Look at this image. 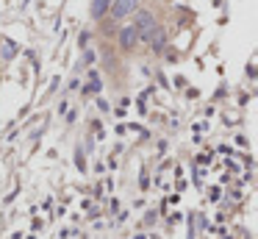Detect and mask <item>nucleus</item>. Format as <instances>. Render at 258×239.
I'll return each mask as SVG.
<instances>
[{
    "label": "nucleus",
    "instance_id": "7ed1b4c3",
    "mask_svg": "<svg viewBox=\"0 0 258 239\" xmlns=\"http://www.w3.org/2000/svg\"><path fill=\"white\" fill-rule=\"evenodd\" d=\"M136 39H139V34H136V28H133V25H130V28H122V34H120L122 48H133V45H136Z\"/></svg>",
    "mask_w": 258,
    "mask_h": 239
},
{
    "label": "nucleus",
    "instance_id": "39448f33",
    "mask_svg": "<svg viewBox=\"0 0 258 239\" xmlns=\"http://www.w3.org/2000/svg\"><path fill=\"white\" fill-rule=\"evenodd\" d=\"M108 6H111V0H92V14L103 17L106 11H108Z\"/></svg>",
    "mask_w": 258,
    "mask_h": 239
},
{
    "label": "nucleus",
    "instance_id": "20e7f679",
    "mask_svg": "<svg viewBox=\"0 0 258 239\" xmlns=\"http://www.w3.org/2000/svg\"><path fill=\"white\" fill-rule=\"evenodd\" d=\"M150 39V45H153V50H164V39H167V34H164V28H153V34L147 36Z\"/></svg>",
    "mask_w": 258,
    "mask_h": 239
},
{
    "label": "nucleus",
    "instance_id": "f257e3e1",
    "mask_svg": "<svg viewBox=\"0 0 258 239\" xmlns=\"http://www.w3.org/2000/svg\"><path fill=\"white\" fill-rule=\"evenodd\" d=\"M136 34L142 36V39H147V36L153 34V28H155V20H153V14L150 11H139L136 14Z\"/></svg>",
    "mask_w": 258,
    "mask_h": 239
},
{
    "label": "nucleus",
    "instance_id": "f03ea898",
    "mask_svg": "<svg viewBox=\"0 0 258 239\" xmlns=\"http://www.w3.org/2000/svg\"><path fill=\"white\" fill-rule=\"evenodd\" d=\"M136 6H139V0H114L108 9H111V14L117 20H122V17H128V14H133Z\"/></svg>",
    "mask_w": 258,
    "mask_h": 239
},
{
    "label": "nucleus",
    "instance_id": "423d86ee",
    "mask_svg": "<svg viewBox=\"0 0 258 239\" xmlns=\"http://www.w3.org/2000/svg\"><path fill=\"white\" fill-rule=\"evenodd\" d=\"M14 53H17L14 42H11V39H3V61H11L14 59Z\"/></svg>",
    "mask_w": 258,
    "mask_h": 239
}]
</instances>
